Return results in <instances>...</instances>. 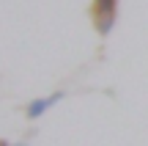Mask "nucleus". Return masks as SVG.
<instances>
[{
    "label": "nucleus",
    "instance_id": "f257e3e1",
    "mask_svg": "<svg viewBox=\"0 0 148 146\" xmlns=\"http://www.w3.org/2000/svg\"><path fill=\"white\" fill-rule=\"evenodd\" d=\"M63 97H66L63 91H55V94H49V97L33 99V102H27V105H25V116H27L30 121H38V119H41V116L47 113L49 108H52V105H58V102H60Z\"/></svg>",
    "mask_w": 148,
    "mask_h": 146
},
{
    "label": "nucleus",
    "instance_id": "f03ea898",
    "mask_svg": "<svg viewBox=\"0 0 148 146\" xmlns=\"http://www.w3.org/2000/svg\"><path fill=\"white\" fill-rule=\"evenodd\" d=\"M118 8V0H93V11L96 17H112Z\"/></svg>",
    "mask_w": 148,
    "mask_h": 146
},
{
    "label": "nucleus",
    "instance_id": "7ed1b4c3",
    "mask_svg": "<svg viewBox=\"0 0 148 146\" xmlns=\"http://www.w3.org/2000/svg\"><path fill=\"white\" fill-rule=\"evenodd\" d=\"M112 25H115V14L112 17H96V28H99L101 36H107V33L112 30Z\"/></svg>",
    "mask_w": 148,
    "mask_h": 146
},
{
    "label": "nucleus",
    "instance_id": "20e7f679",
    "mask_svg": "<svg viewBox=\"0 0 148 146\" xmlns=\"http://www.w3.org/2000/svg\"><path fill=\"white\" fill-rule=\"evenodd\" d=\"M14 146H30V143H27V141H16Z\"/></svg>",
    "mask_w": 148,
    "mask_h": 146
},
{
    "label": "nucleus",
    "instance_id": "39448f33",
    "mask_svg": "<svg viewBox=\"0 0 148 146\" xmlns=\"http://www.w3.org/2000/svg\"><path fill=\"white\" fill-rule=\"evenodd\" d=\"M0 146H14V143H8V141H0Z\"/></svg>",
    "mask_w": 148,
    "mask_h": 146
}]
</instances>
